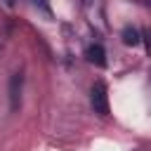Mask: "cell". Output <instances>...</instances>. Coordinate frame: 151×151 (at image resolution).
<instances>
[{
	"instance_id": "obj_6",
	"label": "cell",
	"mask_w": 151,
	"mask_h": 151,
	"mask_svg": "<svg viewBox=\"0 0 151 151\" xmlns=\"http://www.w3.org/2000/svg\"><path fill=\"white\" fill-rule=\"evenodd\" d=\"M149 76H151V71H149ZM149 80H151V78H149Z\"/></svg>"
},
{
	"instance_id": "obj_2",
	"label": "cell",
	"mask_w": 151,
	"mask_h": 151,
	"mask_svg": "<svg viewBox=\"0 0 151 151\" xmlns=\"http://www.w3.org/2000/svg\"><path fill=\"white\" fill-rule=\"evenodd\" d=\"M21 83H24L21 73H14L9 78V106H12V111L19 109V101H21Z\"/></svg>"
},
{
	"instance_id": "obj_5",
	"label": "cell",
	"mask_w": 151,
	"mask_h": 151,
	"mask_svg": "<svg viewBox=\"0 0 151 151\" xmlns=\"http://www.w3.org/2000/svg\"><path fill=\"white\" fill-rule=\"evenodd\" d=\"M146 38H149V52H151V31L146 33Z\"/></svg>"
},
{
	"instance_id": "obj_4",
	"label": "cell",
	"mask_w": 151,
	"mask_h": 151,
	"mask_svg": "<svg viewBox=\"0 0 151 151\" xmlns=\"http://www.w3.org/2000/svg\"><path fill=\"white\" fill-rule=\"evenodd\" d=\"M123 42L125 45H139L142 42V33L134 26H125L123 28Z\"/></svg>"
},
{
	"instance_id": "obj_3",
	"label": "cell",
	"mask_w": 151,
	"mask_h": 151,
	"mask_svg": "<svg viewBox=\"0 0 151 151\" xmlns=\"http://www.w3.org/2000/svg\"><path fill=\"white\" fill-rule=\"evenodd\" d=\"M85 57H87V61H92V64H97V66H104V64H106V52H104V47H101L99 42L90 45V47L85 50Z\"/></svg>"
},
{
	"instance_id": "obj_1",
	"label": "cell",
	"mask_w": 151,
	"mask_h": 151,
	"mask_svg": "<svg viewBox=\"0 0 151 151\" xmlns=\"http://www.w3.org/2000/svg\"><path fill=\"white\" fill-rule=\"evenodd\" d=\"M90 104L94 109V113L99 116H109V90L101 80H97L92 85V92H90Z\"/></svg>"
}]
</instances>
